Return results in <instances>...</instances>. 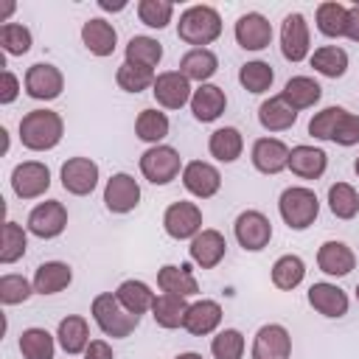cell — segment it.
Wrapping results in <instances>:
<instances>
[{"label":"cell","instance_id":"f6af8a7d","mask_svg":"<svg viewBox=\"0 0 359 359\" xmlns=\"http://www.w3.org/2000/svg\"><path fill=\"white\" fill-rule=\"evenodd\" d=\"M34 45V36H31V28L22 25V22H6L0 25V48L3 53L8 56H22L28 53Z\"/></svg>","mask_w":359,"mask_h":359},{"label":"cell","instance_id":"484cf974","mask_svg":"<svg viewBox=\"0 0 359 359\" xmlns=\"http://www.w3.org/2000/svg\"><path fill=\"white\" fill-rule=\"evenodd\" d=\"M328 168V154L320 149V146H309V143H300V146H292L289 151V171L300 180H320Z\"/></svg>","mask_w":359,"mask_h":359},{"label":"cell","instance_id":"5b68a950","mask_svg":"<svg viewBox=\"0 0 359 359\" xmlns=\"http://www.w3.org/2000/svg\"><path fill=\"white\" fill-rule=\"evenodd\" d=\"M182 157L174 146L160 143V146H149L140 154V174L151 182V185H168L171 180H177L182 174Z\"/></svg>","mask_w":359,"mask_h":359},{"label":"cell","instance_id":"9c48e42d","mask_svg":"<svg viewBox=\"0 0 359 359\" xmlns=\"http://www.w3.org/2000/svg\"><path fill=\"white\" fill-rule=\"evenodd\" d=\"M50 188V168L39 160H25L11 168V191L17 199H39Z\"/></svg>","mask_w":359,"mask_h":359},{"label":"cell","instance_id":"e575fe53","mask_svg":"<svg viewBox=\"0 0 359 359\" xmlns=\"http://www.w3.org/2000/svg\"><path fill=\"white\" fill-rule=\"evenodd\" d=\"M56 334H50L48 328L31 325L20 334V353L22 359H53L56 356Z\"/></svg>","mask_w":359,"mask_h":359},{"label":"cell","instance_id":"816d5d0a","mask_svg":"<svg viewBox=\"0 0 359 359\" xmlns=\"http://www.w3.org/2000/svg\"><path fill=\"white\" fill-rule=\"evenodd\" d=\"M20 90H22L20 79H17L11 70H3V84H0V104H3V107L14 104V101H17V95H20Z\"/></svg>","mask_w":359,"mask_h":359},{"label":"cell","instance_id":"7a4b0ae2","mask_svg":"<svg viewBox=\"0 0 359 359\" xmlns=\"http://www.w3.org/2000/svg\"><path fill=\"white\" fill-rule=\"evenodd\" d=\"M177 36L194 48H208L210 42H216L222 36V17L213 6H188L180 14L177 22Z\"/></svg>","mask_w":359,"mask_h":359},{"label":"cell","instance_id":"11a10c76","mask_svg":"<svg viewBox=\"0 0 359 359\" xmlns=\"http://www.w3.org/2000/svg\"><path fill=\"white\" fill-rule=\"evenodd\" d=\"M98 8H104V11H123V8H126V0H118V3H109V0H98Z\"/></svg>","mask_w":359,"mask_h":359},{"label":"cell","instance_id":"d4e9b609","mask_svg":"<svg viewBox=\"0 0 359 359\" xmlns=\"http://www.w3.org/2000/svg\"><path fill=\"white\" fill-rule=\"evenodd\" d=\"M227 109V95L219 84H199L191 95V112L199 123H213L222 118V112Z\"/></svg>","mask_w":359,"mask_h":359},{"label":"cell","instance_id":"9f6ffc18","mask_svg":"<svg viewBox=\"0 0 359 359\" xmlns=\"http://www.w3.org/2000/svg\"><path fill=\"white\" fill-rule=\"evenodd\" d=\"M174 359H202V353H196V351H185V353H177Z\"/></svg>","mask_w":359,"mask_h":359},{"label":"cell","instance_id":"c3c4849f","mask_svg":"<svg viewBox=\"0 0 359 359\" xmlns=\"http://www.w3.org/2000/svg\"><path fill=\"white\" fill-rule=\"evenodd\" d=\"M34 292V283L22 275H14V272H6L0 275V303L3 306H17V303H25Z\"/></svg>","mask_w":359,"mask_h":359},{"label":"cell","instance_id":"d6a6232c","mask_svg":"<svg viewBox=\"0 0 359 359\" xmlns=\"http://www.w3.org/2000/svg\"><path fill=\"white\" fill-rule=\"evenodd\" d=\"M115 297L121 300V306H123L126 311H132V314H137V317H143L146 311H151V306H154V300H157V294L151 292V286H149L146 280H135V278L123 280V283L115 289Z\"/></svg>","mask_w":359,"mask_h":359},{"label":"cell","instance_id":"4dcf8cb0","mask_svg":"<svg viewBox=\"0 0 359 359\" xmlns=\"http://www.w3.org/2000/svg\"><path fill=\"white\" fill-rule=\"evenodd\" d=\"M258 123L266 132H286V129H292L297 123V112L280 95H269L258 107Z\"/></svg>","mask_w":359,"mask_h":359},{"label":"cell","instance_id":"9a60e30c","mask_svg":"<svg viewBox=\"0 0 359 359\" xmlns=\"http://www.w3.org/2000/svg\"><path fill=\"white\" fill-rule=\"evenodd\" d=\"M151 95H154V101H157L163 109H182L185 104H191L194 87H191V81H188L180 70H163V73H157V79H154Z\"/></svg>","mask_w":359,"mask_h":359},{"label":"cell","instance_id":"7dc6e473","mask_svg":"<svg viewBox=\"0 0 359 359\" xmlns=\"http://www.w3.org/2000/svg\"><path fill=\"white\" fill-rule=\"evenodd\" d=\"M345 112L348 109L345 107H337V104L314 112L311 121H309V135L314 140H334V132H337V126H339V121H342Z\"/></svg>","mask_w":359,"mask_h":359},{"label":"cell","instance_id":"8d00e7d4","mask_svg":"<svg viewBox=\"0 0 359 359\" xmlns=\"http://www.w3.org/2000/svg\"><path fill=\"white\" fill-rule=\"evenodd\" d=\"M303 278H306V261L294 252H286L272 264V286L280 292L297 289L303 283Z\"/></svg>","mask_w":359,"mask_h":359},{"label":"cell","instance_id":"52a82bcc","mask_svg":"<svg viewBox=\"0 0 359 359\" xmlns=\"http://www.w3.org/2000/svg\"><path fill=\"white\" fill-rule=\"evenodd\" d=\"M163 230L174 241H191L196 233L205 230L202 227V208L196 202H188V199L171 202L163 213Z\"/></svg>","mask_w":359,"mask_h":359},{"label":"cell","instance_id":"e0dca14e","mask_svg":"<svg viewBox=\"0 0 359 359\" xmlns=\"http://www.w3.org/2000/svg\"><path fill=\"white\" fill-rule=\"evenodd\" d=\"M233 36L244 50H264L272 42V22L261 11H247L236 20Z\"/></svg>","mask_w":359,"mask_h":359},{"label":"cell","instance_id":"cb8c5ba5","mask_svg":"<svg viewBox=\"0 0 359 359\" xmlns=\"http://www.w3.org/2000/svg\"><path fill=\"white\" fill-rule=\"evenodd\" d=\"M157 286L165 294H177L185 300L199 292V280H196L191 264H163L157 269Z\"/></svg>","mask_w":359,"mask_h":359},{"label":"cell","instance_id":"836d02e7","mask_svg":"<svg viewBox=\"0 0 359 359\" xmlns=\"http://www.w3.org/2000/svg\"><path fill=\"white\" fill-rule=\"evenodd\" d=\"M188 300L185 297H177V294H157V300H154V306H151V317H154V323L160 325V328H168V331H174V328H182L185 325V314H188Z\"/></svg>","mask_w":359,"mask_h":359},{"label":"cell","instance_id":"f1b7e54d","mask_svg":"<svg viewBox=\"0 0 359 359\" xmlns=\"http://www.w3.org/2000/svg\"><path fill=\"white\" fill-rule=\"evenodd\" d=\"M219 70V56L210 48H191L182 59H180V73L188 81H199L208 84Z\"/></svg>","mask_w":359,"mask_h":359},{"label":"cell","instance_id":"ba28073f","mask_svg":"<svg viewBox=\"0 0 359 359\" xmlns=\"http://www.w3.org/2000/svg\"><path fill=\"white\" fill-rule=\"evenodd\" d=\"M65 227H67V208L59 199H45V202L34 205L28 213V222H25V230L42 241L59 238L65 233Z\"/></svg>","mask_w":359,"mask_h":359},{"label":"cell","instance_id":"6da1fadb","mask_svg":"<svg viewBox=\"0 0 359 359\" xmlns=\"http://www.w3.org/2000/svg\"><path fill=\"white\" fill-rule=\"evenodd\" d=\"M65 121L53 109H31L20 118V143L28 151H50L62 143Z\"/></svg>","mask_w":359,"mask_h":359},{"label":"cell","instance_id":"f35d334b","mask_svg":"<svg viewBox=\"0 0 359 359\" xmlns=\"http://www.w3.org/2000/svg\"><path fill=\"white\" fill-rule=\"evenodd\" d=\"M123 62L129 65H140V67H157L160 59H163V45L154 39V36H146V34H137L126 42V50H123Z\"/></svg>","mask_w":359,"mask_h":359},{"label":"cell","instance_id":"7bdbcfd3","mask_svg":"<svg viewBox=\"0 0 359 359\" xmlns=\"http://www.w3.org/2000/svg\"><path fill=\"white\" fill-rule=\"evenodd\" d=\"M154 79H157V73L151 70V67H140V65H129V62H123L118 70H115V81H118V87L123 90V93H143V90H151L154 87Z\"/></svg>","mask_w":359,"mask_h":359},{"label":"cell","instance_id":"6f0895ef","mask_svg":"<svg viewBox=\"0 0 359 359\" xmlns=\"http://www.w3.org/2000/svg\"><path fill=\"white\" fill-rule=\"evenodd\" d=\"M353 171H356V177H359V157H356V163H353Z\"/></svg>","mask_w":359,"mask_h":359},{"label":"cell","instance_id":"3957f363","mask_svg":"<svg viewBox=\"0 0 359 359\" xmlns=\"http://www.w3.org/2000/svg\"><path fill=\"white\" fill-rule=\"evenodd\" d=\"M90 314L95 320V325L101 328L104 337H112V339H126L137 325H140V317L126 311L121 306V300L115 297V292H101L93 297L90 303Z\"/></svg>","mask_w":359,"mask_h":359},{"label":"cell","instance_id":"2e32d148","mask_svg":"<svg viewBox=\"0 0 359 359\" xmlns=\"http://www.w3.org/2000/svg\"><path fill=\"white\" fill-rule=\"evenodd\" d=\"M289 151L292 149L280 137H258L250 149V160H252V168L258 174L275 177V174L289 168Z\"/></svg>","mask_w":359,"mask_h":359},{"label":"cell","instance_id":"8fae6325","mask_svg":"<svg viewBox=\"0 0 359 359\" xmlns=\"http://www.w3.org/2000/svg\"><path fill=\"white\" fill-rule=\"evenodd\" d=\"M98 177H101L98 163L90 160V157H70L59 168L62 188L73 196H90L98 188Z\"/></svg>","mask_w":359,"mask_h":359},{"label":"cell","instance_id":"ee69618b","mask_svg":"<svg viewBox=\"0 0 359 359\" xmlns=\"http://www.w3.org/2000/svg\"><path fill=\"white\" fill-rule=\"evenodd\" d=\"M28 250V230H22V224L17 222H6L3 224V244H0V264H17Z\"/></svg>","mask_w":359,"mask_h":359},{"label":"cell","instance_id":"30bf717a","mask_svg":"<svg viewBox=\"0 0 359 359\" xmlns=\"http://www.w3.org/2000/svg\"><path fill=\"white\" fill-rule=\"evenodd\" d=\"M280 53L286 62H303L311 56V34H309V22L300 11H292L283 17L280 25Z\"/></svg>","mask_w":359,"mask_h":359},{"label":"cell","instance_id":"db71d44e","mask_svg":"<svg viewBox=\"0 0 359 359\" xmlns=\"http://www.w3.org/2000/svg\"><path fill=\"white\" fill-rule=\"evenodd\" d=\"M345 36L351 42H359V3L348 6V25H345Z\"/></svg>","mask_w":359,"mask_h":359},{"label":"cell","instance_id":"ab89813d","mask_svg":"<svg viewBox=\"0 0 359 359\" xmlns=\"http://www.w3.org/2000/svg\"><path fill=\"white\" fill-rule=\"evenodd\" d=\"M311 67L325 76V79H342L345 70H348V53L339 48V45H323V48H314V53L309 56Z\"/></svg>","mask_w":359,"mask_h":359},{"label":"cell","instance_id":"83f0119b","mask_svg":"<svg viewBox=\"0 0 359 359\" xmlns=\"http://www.w3.org/2000/svg\"><path fill=\"white\" fill-rule=\"evenodd\" d=\"M56 342L59 348L67 353V356H79L87 351V345L93 342L90 339V325L81 314H67L65 320H59V328H56Z\"/></svg>","mask_w":359,"mask_h":359},{"label":"cell","instance_id":"d590c367","mask_svg":"<svg viewBox=\"0 0 359 359\" xmlns=\"http://www.w3.org/2000/svg\"><path fill=\"white\" fill-rule=\"evenodd\" d=\"M168 129H171V121L160 109H140V115L135 118V135L149 146H160L168 137Z\"/></svg>","mask_w":359,"mask_h":359},{"label":"cell","instance_id":"bcb514c9","mask_svg":"<svg viewBox=\"0 0 359 359\" xmlns=\"http://www.w3.org/2000/svg\"><path fill=\"white\" fill-rule=\"evenodd\" d=\"M244 348H247V342H244V334L238 328H222L210 339L213 359H241L244 356Z\"/></svg>","mask_w":359,"mask_h":359},{"label":"cell","instance_id":"681fc988","mask_svg":"<svg viewBox=\"0 0 359 359\" xmlns=\"http://www.w3.org/2000/svg\"><path fill=\"white\" fill-rule=\"evenodd\" d=\"M137 17L146 28L163 31L174 17V3H168V0H140L137 3Z\"/></svg>","mask_w":359,"mask_h":359},{"label":"cell","instance_id":"680465c9","mask_svg":"<svg viewBox=\"0 0 359 359\" xmlns=\"http://www.w3.org/2000/svg\"><path fill=\"white\" fill-rule=\"evenodd\" d=\"M356 300H359V283H356Z\"/></svg>","mask_w":359,"mask_h":359},{"label":"cell","instance_id":"7402d4cb","mask_svg":"<svg viewBox=\"0 0 359 359\" xmlns=\"http://www.w3.org/2000/svg\"><path fill=\"white\" fill-rule=\"evenodd\" d=\"M317 266L320 272H325L328 278H345L353 272L356 266V255L345 241H323L317 250Z\"/></svg>","mask_w":359,"mask_h":359},{"label":"cell","instance_id":"f546056e","mask_svg":"<svg viewBox=\"0 0 359 359\" xmlns=\"http://www.w3.org/2000/svg\"><path fill=\"white\" fill-rule=\"evenodd\" d=\"M280 98H283L294 112L311 109V107L323 98V87H320V81H314L311 76H292V79L283 84Z\"/></svg>","mask_w":359,"mask_h":359},{"label":"cell","instance_id":"ffe728a7","mask_svg":"<svg viewBox=\"0 0 359 359\" xmlns=\"http://www.w3.org/2000/svg\"><path fill=\"white\" fill-rule=\"evenodd\" d=\"M188 255H191V261H194L199 269H216V266L224 261V255H227V241H224V236H222L219 230L205 227L202 233H196V236L191 238Z\"/></svg>","mask_w":359,"mask_h":359},{"label":"cell","instance_id":"603a6c76","mask_svg":"<svg viewBox=\"0 0 359 359\" xmlns=\"http://www.w3.org/2000/svg\"><path fill=\"white\" fill-rule=\"evenodd\" d=\"M222 303L219 300H210V297H202V300H194L188 306V314H185V331L194 334V337H208V334H216V328L222 325Z\"/></svg>","mask_w":359,"mask_h":359},{"label":"cell","instance_id":"f907efd6","mask_svg":"<svg viewBox=\"0 0 359 359\" xmlns=\"http://www.w3.org/2000/svg\"><path fill=\"white\" fill-rule=\"evenodd\" d=\"M331 143L345 146V149L359 143V115H356V112H345V115H342V121H339V126H337Z\"/></svg>","mask_w":359,"mask_h":359},{"label":"cell","instance_id":"60d3db41","mask_svg":"<svg viewBox=\"0 0 359 359\" xmlns=\"http://www.w3.org/2000/svg\"><path fill=\"white\" fill-rule=\"evenodd\" d=\"M272 81H275V70H272L269 62L252 59V62H244L238 67V84L252 95H261V93L272 90Z\"/></svg>","mask_w":359,"mask_h":359},{"label":"cell","instance_id":"44dd1931","mask_svg":"<svg viewBox=\"0 0 359 359\" xmlns=\"http://www.w3.org/2000/svg\"><path fill=\"white\" fill-rule=\"evenodd\" d=\"M81 45L98 56V59H107L115 53V45H118V31L112 22H107L104 17H90L87 22H81Z\"/></svg>","mask_w":359,"mask_h":359},{"label":"cell","instance_id":"74e56055","mask_svg":"<svg viewBox=\"0 0 359 359\" xmlns=\"http://www.w3.org/2000/svg\"><path fill=\"white\" fill-rule=\"evenodd\" d=\"M314 22H317V31L328 39H339L345 36V25H348V6L337 3V0H325L317 6V14H314Z\"/></svg>","mask_w":359,"mask_h":359},{"label":"cell","instance_id":"f5cc1de1","mask_svg":"<svg viewBox=\"0 0 359 359\" xmlns=\"http://www.w3.org/2000/svg\"><path fill=\"white\" fill-rule=\"evenodd\" d=\"M84 359H115V353H112V345L107 339H93L84 351Z\"/></svg>","mask_w":359,"mask_h":359},{"label":"cell","instance_id":"1f68e13d","mask_svg":"<svg viewBox=\"0 0 359 359\" xmlns=\"http://www.w3.org/2000/svg\"><path fill=\"white\" fill-rule=\"evenodd\" d=\"M208 151L219 163H236L244 151V137L236 126H219L208 137Z\"/></svg>","mask_w":359,"mask_h":359},{"label":"cell","instance_id":"5bb4252c","mask_svg":"<svg viewBox=\"0 0 359 359\" xmlns=\"http://www.w3.org/2000/svg\"><path fill=\"white\" fill-rule=\"evenodd\" d=\"M252 359H289L292 356V334L286 325L280 323H266L255 331L252 337V348H250Z\"/></svg>","mask_w":359,"mask_h":359},{"label":"cell","instance_id":"277c9868","mask_svg":"<svg viewBox=\"0 0 359 359\" xmlns=\"http://www.w3.org/2000/svg\"><path fill=\"white\" fill-rule=\"evenodd\" d=\"M278 213L289 230H309L320 216V199L306 185H289L278 196Z\"/></svg>","mask_w":359,"mask_h":359},{"label":"cell","instance_id":"d6986e66","mask_svg":"<svg viewBox=\"0 0 359 359\" xmlns=\"http://www.w3.org/2000/svg\"><path fill=\"white\" fill-rule=\"evenodd\" d=\"M306 297H309V306H311L317 314L328 317V320H339V317H345V314H348V306H351L345 289H339V286L331 283V280L311 283L309 292H306Z\"/></svg>","mask_w":359,"mask_h":359},{"label":"cell","instance_id":"8992f818","mask_svg":"<svg viewBox=\"0 0 359 359\" xmlns=\"http://www.w3.org/2000/svg\"><path fill=\"white\" fill-rule=\"evenodd\" d=\"M233 236L238 241L241 250L247 252H261L264 247H269L272 241V222L266 213L250 208V210H241L233 222Z\"/></svg>","mask_w":359,"mask_h":359},{"label":"cell","instance_id":"ac0fdd59","mask_svg":"<svg viewBox=\"0 0 359 359\" xmlns=\"http://www.w3.org/2000/svg\"><path fill=\"white\" fill-rule=\"evenodd\" d=\"M180 177H182L185 191H188L191 196H196V199H210V196H216L219 188H222V174H219V168H216L213 163H205V160H191V163H185V168H182Z\"/></svg>","mask_w":359,"mask_h":359},{"label":"cell","instance_id":"4316f807","mask_svg":"<svg viewBox=\"0 0 359 359\" xmlns=\"http://www.w3.org/2000/svg\"><path fill=\"white\" fill-rule=\"evenodd\" d=\"M31 283L36 294H59L73 283V269L65 261H45L36 266Z\"/></svg>","mask_w":359,"mask_h":359},{"label":"cell","instance_id":"b9f144b4","mask_svg":"<svg viewBox=\"0 0 359 359\" xmlns=\"http://www.w3.org/2000/svg\"><path fill=\"white\" fill-rule=\"evenodd\" d=\"M328 208L342 222L353 219L359 213V194H356V188L351 182H334L328 188Z\"/></svg>","mask_w":359,"mask_h":359},{"label":"cell","instance_id":"7c38bea8","mask_svg":"<svg viewBox=\"0 0 359 359\" xmlns=\"http://www.w3.org/2000/svg\"><path fill=\"white\" fill-rule=\"evenodd\" d=\"M22 87L25 93L34 98V101H53L62 95L65 90V76L56 65L50 62H36L25 70V79H22Z\"/></svg>","mask_w":359,"mask_h":359},{"label":"cell","instance_id":"4fadbf2b","mask_svg":"<svg viewBox=\"0 0 359 359\" xmlns=\"http://www.w3.org/2000/svg\"><path fill=\"white\" fill-rule=\"evenodd\" d=\"M137 205H140V182L126 171L112 174L104 185V208L115 216H123L132 213Z\"/></svg>","mask_w":359,"mask_h":359}]
</instances>
